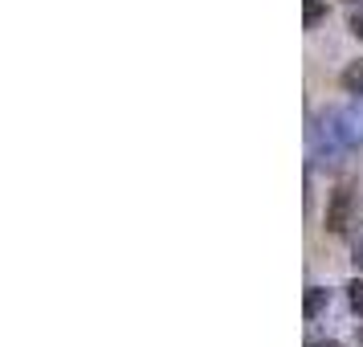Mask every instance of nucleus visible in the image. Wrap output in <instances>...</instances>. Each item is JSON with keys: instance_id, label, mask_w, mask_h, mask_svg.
Returning <instances> with one entry per match:
<instances>
[{"instance_id": "obj_3", "label": "nucleus", "mask_w": 363, "mask_h": 347, "mask_svg": "<svg viewBox=\"0 0 363 347\" xmlns=\"http://www.w3.org/2000/svg\"><path fill=\"white\" fill-rule=\"evenodd\" d=\"M327 307H330V290H327V286H306V307H302L306 319H318Z\"/></svg>"}, {"instance_id": "obj_7", "label": "nucleus", "mask_w": 363, "mask_h": 347, "mask_svg": "<svg viewBox=\"0 0 363 347\" xmlns=\"http://www.w3.org/2000/svg\"><path fill=\"white\" fill-rule=\"evenodd\" d=\"M351 33H355V37L363 41V4L355 9V13H351Z\"/></svg>"}, {"instance_id": "obj_9", "label": "nucleus", "mask_w": 363, "mask_h": 347, "mask_svg": "<svg viewBox=\"0 0 363 347\" xmlns=\"http://www.w3.org/2000/svg\"><path fill=\"white\" fill-rule=\"evenodd\" d=\"M359 347H363V327H359Z\"/></svg>"}, {"instance_id": "obj_1", "label": "nucleus", "mask_w": 363, "mask_h": 347, "mask_svg": "<svg viewBox=\"0 0 363 347\" xmlns=\"http://www.w3.org/2000/svg\"><path fill=\"white\" fill-rule=\"evenodd\" d=\"M351 216H355V184L351 180H339L330 188L327 197V213H323V229L330 237H343L351 229Z\"/></svg>"}, {"instance_id": "obj_8", "label": "nucleus", "mask_w": 363, "mask_h": 347, "mask_svg": "<svg viewBox=\"0 0 363 347\" xmlns=\"http://www.w3.org/2000/svg\"><path fill=\"white\" fill-rule=\"evenodd\" d=\"M311 347H343V343H339V339H314Z\"/></svg>"}, {"instance_id": "obj_5", "label": "nucleus", "mask_w": 363, "mask_h": 347, "mask_svg": "<svg viewBox=\"0 0 363 347\" xmlns=\"http://www.w3.org/2000/svg\"><path fill=\"white\" fill-rule=\"evenodd\" d=\"M347 302H351V311H355V314L363 311V278H351V282H347Z\"/></svg>"}, {"instance_id": "obj_2", "label": "nucleus", "mask_w": 363, "mask_h": 347, "mask_svg": "<svg viewBox=\"0 0 363 347\" xmlns=\"http://www.w3.org/2000/svg\"><path fill=\"white\" fill-rule=\"evenodd\" d=\"M339 86H343V94H351V99H363V57L347 62L343 74H339Z\"/></svg>"}, {"instance_id": "obj_4", "label": "nucleus", "mask_w": 363, "mask_h": 347, "mask_svg": "<svg viewBox=\"0 0 363 347\" xmlns=\"http://www.w3.org/2000/svg\"><path fill=\"white\" fill-rule=\"evenodd\" d=\"M327 21V0H306V13H302V25L306 29H318Z\"/></svg>"}, {"instance_id": "obj_6", "label": "nucleus", "mask_w": 363, "mask_h": 347, "mask_svg": "<svg viewBox=\"0 0 363 347\" xmlns=\"http://www.w3.org/2000/svg\"><path fill=\"white\" fill-rule=\"evenodd\" d=\"M351 262H355V270L363 274V233L355 237V246H351Z\"/></svg>"}]
</instances>
